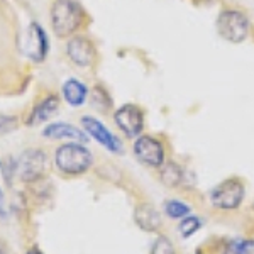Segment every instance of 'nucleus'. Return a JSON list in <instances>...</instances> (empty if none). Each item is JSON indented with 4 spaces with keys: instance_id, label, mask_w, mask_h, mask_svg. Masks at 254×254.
<instances>
[{
    "instance_id": "f257e3e1",
    "label": "nucleus",
    "mask_w": 254,
    "mask_h": 254,
    "mask_svg": "<svg viewBox=\"0 0 254 254\" xmlns=\"http://www.w3.org/2000/svg\"><path fill=\"white\" fill-rule=\"evenodd\" d=\"M83 12L75 0H56L51 10L53 31L60 38L73 34L81 26Z\"/></svg>"
},
{
    "instance_id": "f03ea898",
    "label": "nucleus",
    "mask_w": 254,
    "mask_h": 254,
    "mask_svg": "<svg viewBox=\"0 0 254 254\" xmlns=\"http://www.w3.org/2000/svg\"><path fill=\"white\" fill-rule=\"evenodd\" d=\"M93 158L90 151L78 142H68L56 151V166L66 175H81L88 170Z\"/></svg>"
},
{
    "instance_id": "7ed1b4c3",
    "label": "nucleus",
    "mask_w": 254,
    "mask_h": 254,
    "mask_svg": "<svg viewBox=\"0 0 254 254\" xmlns=\"http://www.w3.org/2000/svg\"><path fill=\"white\" fill-rule=\"evenodd\" d=\"M249 27H251L249 19L241 10L225 9L217 17V31H219L220 38L229 43H243L249 34Z\"/></svg>"
},
{
    "instance_id": "20e7f679",
    "label": "nucleus",
    "mask_w": 254,
    "mask_h": 254,
    "mask_svg": "<svg viewBox=\"0 0 254 254\" xmlns=\"http://www.w3.org/2000/svg\"><path fill=\"white\" fill-rule=\"evenodd\" d=\"M244 200V185L237 178H229L219 183L210 193L212 205L222 210H232Z\"/></svg>"
},
{
    "instance_id": "39448f33",
    "label": "nucleus",
    "mask_w": 254,
    "mask_h": 254,
    "mask_svg": "<svg viewBox=\"0 0 254 254\" xmlns=\"http://www.w3.org/2000/svg\"><path fill=\"white\" fill-rule=\"evenodd\" d=\"M134 154L141 163L153 168H161L165 163L163 144L153 136H139L134 142Z\"/></svg>"
},
{
    "instance_id": "423d86ee",
    "label": "nucleus",
    "mask_w": 254,
    "mask_h": 254,
    "mask_svg": "<svg viewBox=\"0 0 254 254\" xmlns=\"http://www.w3.org/2000/svg\"><path fill=\"white\" fill-rule=\"evenodd\" d=\"M114 121L127 137H137L144 127V114L137 105L127 104L117 109V112L114 114Z\"/></svg>"
},
{
    "instance_id": "0eeeda50",
    "label": "nucleus",
    "mask_w": 254,
    "mask_h": 254,
    "mask_svg": "<svg viewBox=\"0 0 254 254\" xmlns=\"http://www.w3.org/2000/svg\"><path fill=\"white\" fill-rule=\"evenodd\" d=\"M44 170H46V154L39 149L26 151L17 163V175L24 182H34L41 178Z\"/></svg>"
},
{
    "instance_id": "6e6552de",
    "label": "nucleus",
    "mask_w": 254,
    "mask_h": 254,
    "mask_svg": "<svg viewBox=\"0 0 254 254\" xmlns=\"http://www.w3.org/2000/svg\"><path fill=\"white\" fill-rule=\"evenodd\" d=\"M22 51L27 58L34 61H43L48 55V38L46 32L43 31V27L39 24H31L27 27V32L24 36L22 43Z\"/></svg>"
},
{
    "instance_id": "1a4fd4ad",
    "label": "nucleus",
    "mask_w": 254,
    "mask_h": 254,
    "mask_svg": "<svg viewBox=\"0 0 254 254\" xmlns=\"http://www.w3.org/2000/svg\"><path fill=\"white\" fill-rule=\"evenodd\" d=\"M81 124H83L85 130H87L90 136L95 139L97 142H100L102 146L107 147L109 151H112V153H121L122 151V142L119 141V137L114 136L100 121H97V119L90 116H85L81 119Z\"/></svg>"
},
{
    "instance_id": "9d476101",
    "label": "nucleus",
    "mask_w": 254,
    "mask_h": 254,
    "mask_svg": "<svg viewBox=\"0 0 254 254\" xmlns=\"http://www.w3.org/2000/svg\"><path fill=\"white\" fill-rule=\"evenodd\" d=\"M66 51L69 60L75 64H78V66H88V64H92L93 56H95V49H93L92 43L87 38H81V36L69 41Z\"/></svg>"
},
{
    "instance_id": "9b49d317",
    "label": "nucleus",
    "mask_w": 254,
    "mask_h": 254,
    "mask_svg": "<svg viewBox=\"0 0 254 254\" xmlns=\"http://www.w3.org/2000/svg\"><path fill=\"white\" fill-rule=\"evenodd\" d=\"M134 219H136V224L142 231L147 232H154L159 229L161 225V215L159 212L149 203H142L136 208V214H134Z\"/></svg>"
},
{
    "instance_id": "f8f14e48",
    "label": "nucleus",
    "mask_w": 254,
    "mask_h": 254,
    "mask_svg": "<svg viewBox=\"0 0 254 254\" xmlns=\"http://www.w3.org/2000/svg\"><path fill=\"white\" fill-rule=\"evenodd\" d=\"M44 136L53 137V139H75V141H87V136L75 126L64 124V122H55V124H49L44 129Z\"/></svg>"
},
{
    "instance_id": "ddd939ff",
    "label": "nucleus",
    "mask_w": 254,
    "mask_h": 254,
    "mask_svg": "<svg viewBox=\"0 0 254 254\" xmlns=\"http://www.w3.org/2000/svg\"><path fill=\"white\" fill-rule=\"evenodd\" d=\"M63 95L66 98V102L73 107H78L85 102L87 98V87L76 78H69L68 81H64L63 85Z\"/></svg>"
},
{
    "instance_id": "4468645a",
    "label": "nucleus",
    "mask_w": 254,
    "mask_h": 254,
    "mask_svg": "<svg viewBox=\"0 0 254 254\" xmlns=\"http://www.w3.org/2000/svg\"><path fill=\"white\" fill-rule=\"evenodd\" d=\"M58 105H60V100L55 95L44 98L38 107L32 110V114L29 117V126H34V124H39V122L48 121V119L51 117L56 110H58Z\"/></svg>"
},
{
    "instance_id": "2eb2a0df",
    "label": "nucleus",
    "mask_w": 254,
    "mask_h": 254,
    "mask_svg": "<svg viewBox=\"0 0 254 254\" xmlns=\"http://www.w3.org/2000/svg\"><path fill=\"white\" fill-rule=\"evenodd\" d=\"M161 182L166 187H178L183 180V170L176 165L175 161H168L161 165V175H159Z\"/></svg>"
},
{
    "instance_id": "dca6fc26",
    "label": "nucleus",
    "mask_w": 254,
    "mask_h": 254,
    "mask_svg": "<svg viewBox=\"0 0 254 254\" xmlns=\"http://www.w3.org/2000/svg\"><path fill=\"white\" fill-rule=\"evenodd\" d=\"M166 214L171 219H182V217L190 214V207L183 202H178V200H170L166 203Z\"/></svg>"
},
{
    "instance_id": "f3484780",
    "label": "nucleus",
    "mask_w": 254,
    "mask_h": 254,
    "mask_svg": "<svg viewBox=\"0 0 254 254\" xmlns=\"http://www.w3.org/2000/svg\"><path fill=\"white\" fill-rule=\"evenodd\" d=\"M151 254H175L173 244H171L170 239L165 236L158 237V239L154 241L153 248H151Z\"/></svg>"
},
{
    "instance_id": "a211bd4d",
    "label": "nucleus",
    "mask_w": 254,
    "mask_h": 254,
    "mask_svg": "<svg viewBox=\"0 0 254 254\" xmlns=\"http://www.w3.org/2000/svg\"><path fill=\"white\" fill-rule=\"evenodd\" d=\"M198 227H200V220L196 219V217L190 215V217H185V220L180 224V232H182L183 237H188L198 231Z\"/></svg>"
},
{
    "instance_id": "6ab92c4d",
    "label": "nucleus",
    "mask_w": 254,
    "mask_h": 254,
    "mask_svg": "<svg viewBox=\"0 0 254 254\" xmlns=\"http://www.w3.org/2000/svg\"><path fill=\"white\" fill-rule=\"evenodd\" d=\"M14 126H15V117L2 116V114H0V132H5V130L12 129Z\"/></svg>"
},
{
    "instance_id": "aec40b11",
    "label": "nucleus",
    "mask_w": 254,
    "mask_h": 254,
    "mask_svg": "<svg viewBox=\"0 0 254 254\" xmlns=\"http://www.w3.org/2000/svg\"><path fill=\"white\" fill-rule=\"evenodd\" d=\"M254 244L253 243H241V244H234V253L236 254H246V249H253Z\"/></svg>"
},
{
    "instance_id": "412c9836",
    "label": "nucleus",
    "mask_w": 254,
    "mask_h": 254,
    "mask_svg": "<svg viewBox=\"0 0 254 254\" xmlns=\"http://www.w3.org/2000/svg\"><path fill=\"white\" fill-rule=\"evenodd\" d=\"M26 254H43L39 251V249H29V251H27Z\"/></svg>"
},
{
    "instance_id": "4be33fe9",
    "label": "nucleus",
    "mask_w": 254,
    "mask_h": 254,
    "mask_svg": "<svg viewBox=\"0 0 254 254\" xmlns=\"http://www.w3.org/2000/svg\"><path fill=\"white\" fill-rule=\"evenodd\" d=\"M196 2H212V0H196Z\"/></svg>"
},
{
    "instance_id": "5701e85b",
    "label": "nucleus",
    "mask_w": 254,
    "mask_h": 254,
    "mask_svg": "<svg viewBox=\"0 0 254 254\" xmlns=\"http://www.w3.org/2000/svg\"><path fill=\"white\" fill-rule=\"evenodd\" d=\"M0 200H2V191H0Z\"/></svg>"
}]
</instances>
